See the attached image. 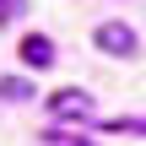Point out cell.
<instances>
[{"instance_id": "obj_2", "label": "cell", "mask_w": 146, "mask_h": 146, "mask_svg": "<svg viewBox=\"0 0 146 146\" xmlns=\"http://www.w3.org/2000/svg\"><path fill=\"white\" fill-rule=\"evenodd\" d=\"M92 43L103 49V54H135V33L125 27V22H98V33H92Z\"/></svg>"}, {"instance_id": "obj_4", "label": "cell", "mask_w": 146, "mask_h": 146, "mask_svg": "<svg viewBox=\"0 0 146 146\" xmlns=\"http://www.w3.org/2000/svg\"><path fill=\"white\" fill-rule=\"evenodd\" d=\"M0 98H11V103H22V98H33V87H27L22 76H5V81H0Z\"/></svg>"}, {"instance_id": "obj_6", "label": "cell", "mask_w": 146, "mask_h": 146, "mask_svg": "<svg viewBox=\"0 0 146 146\" xmlns=\"http://www.w3.org/2000/svg\"><path fill=\"white\" fill-rule=\"evenodd\" d=\"M0 11H5V16H11V11H22V0H0Z\"/></svg>"}, {"instance_id": "obj_5", "label": "cell", "mask_w": 146, "mask_h": 146, "mask_svg": "<svg viewBox=\"0 0 146 146\" xmlns=\"http://www.w3.org/2000/svg\"><path fill=\"white\" fill-rule=\"evenodd\" d=\"M108 135H146V119H108Z\"/></svg>"}, {"instance_id": "obj_3", "label": "cell", "mask_w": 146, "mask_h": 146, "mask_svg": "<svg viewBox=\"0 0 146 146\" xmlns=\"http://www.w3.org/2000/svg\"><path fill=\"white\" fill-rule=\"evenodd\" d=\"M22 65H33V70H49V65H54V43H49L43 33H27V38H22Z\"/></svg>"}, {"instance_id": "obj_1", "label": "cell", "mask_w": 146, "mask_h": 146, "mask_svg": "<svg viewBox=\"0 0 146 146\" xmlns=\"http://www.w3.org/2000/svg\"><path fill=\"white\" fill-rule=\"evenodd\" d=\"M49 114H54V119H87V114H92V92L60 87V92H49Z\"/></svg>"}]
</instances>
